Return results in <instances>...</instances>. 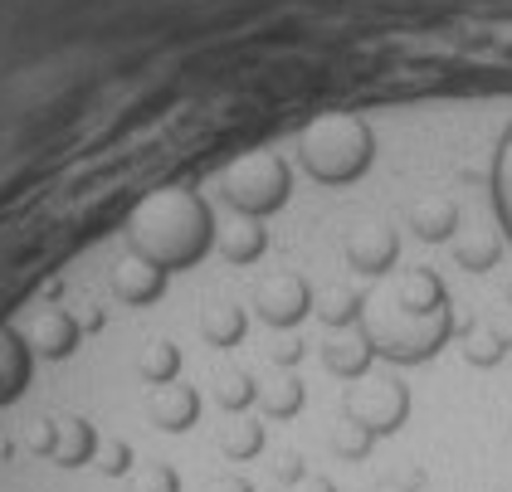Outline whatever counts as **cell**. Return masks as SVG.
Instances as JSON below:
<instances>
[{"label":"cell","instance_id":"6da1fadb","mask_svg":"<svg viewBox=\"0 0 512 492\" xmlns=\"http://www.w3.org/2000/svg\"><path fill=\"white\" fill-rule=\"evenodd\" d=\"M303 166L327 186H347L371 166V132L356 117H327L303 137Z\"/></svg>","mask_w":512,"mask_h":492},{"label":"cell","instance_id":"7a4b0ae2","mask_svg":"<svg viewBox=\"0 0 512 492\" xmlns=\"http://www.w3.org/2000/svg\"><path fill=\"white\" fill-rule=\"evenodd\" d=\"M493 205H498V220H503L512 239V127L503 137V147H498V161H493Z\"/></svg>","mask_w":512,"mask_h":492}]
</instances>
